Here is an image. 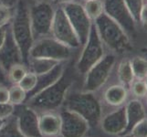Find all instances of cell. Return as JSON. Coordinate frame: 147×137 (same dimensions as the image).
<instances>
[{"label":"cell","instance_id":"1","mask_svg":"<svg viewBox=\"0 0 147 137\" xmlns=\"http://www.w3.org/2000/svg\"><path fill=\"white\" fill-rule=\"evenodd\" d=\"M71 60L70 59L68 62L62 76L57 82L28 99L25 103L36 111L38 114L46 111H53L61 107L66 95L70 89H72L75 77L78 75L75 72Z\"/></svg>","mask_w":147,"mask_h":137},{"label":"cell","instance_id":"2","mask_svg":"<svg viewBox=\"0 0 147 137\" xmlns=\"http://www.w3.org/2000/svg\"><path fill=\"white\" fill-rule=\"evenodd\" d=\"M10 28H11L14 38L21 51L24 64L27 66L29 50L34 42L29 17L28 0H18L15 7Z\"/></svg>","mask_w":147,"mask_h":137},{"label":"cell","instance_id":"3","mask_svg":"<svg viewBox=\"0 0 147 137\" xmlns=\"http://www.w3.org/2000/svg\"><path fill=\"white\" fill-rule=\"evenodd\" d=\"M93 23L104 47L108 48L111 52L123 53L131 49L129 36L120 25L105 13L101 14Z\"/></svg>","mask_w":147,"mask_h":137},{"label":"cell","instance_id":"4","mask_svg":"<svg viewBox=\"0 0 147 137\" xmlns=\"http://www.w3.org/2000/svg\"><path fill=\"white\" fill-rule=\"evenodd\" d=\"M62 106L80 114L90 125H97L101 118L100 104L93 92L70 89L66 95Z\"/></svg>","mask_w":147,"mask_h":137},{"label":"cell","instance_id":"5","mask_svg":"<svg viewBox=\"0 0 147 137\" xmlns=\"http://www.w3.org/2000/svg\"><path fill=\"white\" fill-rule=\"evenodd\" d=\"M104 48L95 25L92 22L88 38L82 47L79 57L74 63L76 73L79 76H84L88 70L104 56Z\"/></svg>","mask_w":147,"mask_h":137},{"label":"cell","instance_id":"6","mask_svg":"<svg viewBox=\"0 0 147 137\" xmlns=\"http://www.w3.org/2000/svg\"><path fill=\"white\" fill-rule=\"evenodd\" d=\"M28 7L34 40L51 36L55 5L50 1H28Z\"/></svg>","mask_w":147,"mask_h":137},{"label":"cell","instance_id":"7","mask_svg":"<svg viewBox=\"0 0 147 137\" xmlns=\"http://www.w3.org/2000/svg\"><path fill=\"white\" fill-rule=\"evenodd\" d=\"M75 51L77 50L59 42L52 36H49L34 40L28 53V59L44 58L57 61H69L72 59Z\"/></svg>","mask_w":147,"mask_h":137},{"label":"cell","instance_id":"8","mask_svg":"<svg viewBox=\"0 0 147 137\" xmlns=\"http://www.w3.org/2000/svg\"><path fill=\"white\" fill-rule=\"evenodd\" d=\"M116 61L114 53H106L99 61L90 68L83 77L82 91L94 92L106 83Z\"/></svg>","mask_w":147,"mask_h":137},{"label":"cell","instance_id":"9","mask_svg":"<svg viewBox=\"0 0 147 137\" xmlns=\"http://www.w3.org/2000/svg\"><path fill=\"white\" fill-rule=\"evenodd\" d=\"M51 36L75 50H79L82 48L77 34L74 31L61 6H56L51 26Z\"/></svg>","mask_w":147,"mask_h":137},{"label":"cell","instance_id":"10","mask_svg":"<svg viewBox=\"0 0 147 137\" xmlns=\"http://www.w3.org/2000/svg\"><path fill=\"white\" fill-rule=\"evenodd\" d=\"M59 6L62 7L82 47L88 38L92 25V21L89 18L85 12L82 3L79 1H72L59 5Z\"/></svg>","mask_w":147,"mask_h":137},{"label":"cell","instance_id":"11","mask_svg":"<svg viewBox=\"0 0 147 137\" xmlns=\"http://www.w3.org/2000/svg\"><path fill=\"white\" fill-rule=\"evenodd\" d=\"M13 115L17 126L25 137H43L39 130L38 113L26 103L15 105Z\"/></svg>","mask_w":147,"mask_h":137},{"label":"cell","instance_id":"12","mask_svg":"<svg viewBox=\"0 0 147 137\" xmlns=\"http://www.w3.org/2000/svg\"><path fill=\"white\" fill-rule=\"evenodd\" d=\"M104 13L121 27L128 36L135 32V21L131 18L123 0H102Z\"/></svg>","mask_w":147,"mask_h":137},{"label":"cell","instance_id":"13","mask_svg":"<svg viewBox=\"0 0 147 137\" xmlns=\"http://www.w3.org/2000/svg\"><path fill=\"white\" fill-rule=\"evenodd\" d=\"M59 114L61 121L59 134L61 137H84L88 133L90 124L80 114L65 108Z\"/></svg>","mask_w":147,"mask_h":137},{"label":"cell","instance_id":"14","mask_svg":"<svg viewBox=\"0 0 147 137\" xmlns=\"http://www.w3.org/2000/svg\"><path fill=\"white\" fill-rule=\"evenodd\" d=\"M19 63H24L23 57L18 45L14 38L9 24L6 39H5L4 44L0 49V66L7 73L8 70L12 66Z\"/></svg>","mask_w":147,"mask_h":137},{"label":"cell","instance_id":"15","mask_svg":"<svg viewBox=\"0 0 147 137\" xmlns=\"http://www.w3.org/2000/svg\"><path fill=\"white\" fill-rule=\"evenodd\" d=\"M69 61H60L59 63L56 65L51 70H49V72L44 73V74L38 75L36 87L30 91V92L27 93L26 101L29 98H31L32 96L38 94L41 90L47 89L48 87L51 86L52 84H54L56 82H57V80L62 76Z\"/></svg>","mask_w":147,"mask_h":137},{"label":"cell","instance_id":"16","mask_svg":"<svg viewBox=\"0 0 147 137\" xmlns=\"http://www.w3.org/2000/svg\"><path fill=\"white\" fill-rule=\"evenodd\" d=\"M127 126L125 107L109 113L101 121V128L109 134H118L125 131Z\"/></svg>","mask_w":147,"mask_h":137},{"label":"cell","instance_id":"17","mask_svg":"<svg viewBox=\"0 0 147 137\" xmlns=\"http://www.w3.org/2000/svg\"><path fill=\"white\" fill-rule=\"evenodd\" d=\"M39 130L43 137H53L59 135L61 121L59 113L46 111L38 114Z\"/></svg>","mask_w":147,"mask_h":137},{"label":"cell","instance_id":"18","mask_svg":"<svg viewBox=\"0 0 147 137\" xmlns=\"http://www.w3.org/2000/svg\"><path fill=\"white\" fill-rule=\"evenodd\" d=\"M126 110V118H127V126L125 129V134L130 133L133 128L141 121L144 118H145V111L144 106L139 101H131L128 104L125 106Z\"/></svg>","mask_w":147,"mask_h":137},{"label":"cell","instance_id":"19","mask_svg":"<svg viewBox=\"0 0 147 137\" xmlns=\"http://www.w3.org/2000/svg\"><path fill=\"white\" fill-rule=\"evenodd\" d=\"M60 61L50 59H44V58H29L27 64L28 72L35 73L37 76L44 74L49 70H51Z\"/></svg>","mask_w":147,"mask_h":137},{"label":"cell","instance_id":"20","mask_svg":"<svg viewBox=\"0 0 147 137\" xmlns=\"http://www.w3.org/2000/svg\"><path fill=\"white\" fill-rule=\"evenodd\" d=\"M126 95H127V92H126V90L123 86L113 85L106 90L104 99L106 103H108L110 105L117 106L121 104L125 101Z\"/></svg>","mask_w":147,"mask_h":137},{"label":"cell","instance_id":"21","mask_svg":"<svg viewBox=\"0 0 147 137\" xmlns=\"http://www.w3.org/2000/svg\"><path fill=\"white\" fill-rule=\"evenodd\" d=\"M82 5L87 16L92 22L104 13L102 0H87Z\"/></svg>","mask_w":147,"mask_h":137},{"label":"cell","instance_id":"22","mask_svg":"<svg viewBox=\"0 0 147 137\" xmlns=\"http://www.w3.org/2000/svg\"><path fill=\"white\" fill-rule=\"evenodd\" d=\"M134 76L131 60L128 59H123L118 67V78L120 82L124 85H130L134 80Z\"/></svg>","mask_w":147,"mask_h":137},{"label":"cell","instance_id":"23","mask_svg":"<svg viewBox=\"0 0 147 137\" xmlns=\"http://www.w3.org/2000/svg\"><path fill=\"white\" fill-rule=\"evenodd\" d=\"M28 72V67L24 63H19L12 66L7 72V77L10 84H18Z\"/></svg>","mask_w":147,"mask_h":137},{"label":"cell","instance_id":"24","mask_svg":"<svg viewBox=\"0 0 147 137\" xmlns=\"http://www.w3.org/2000/svg\"><path fill=\"white\" fill-rule=\"evenodd\" d=\"M9 103L13 105H19L26 101L27 92L18 84H12L8 87Z\"/></svg>","mask_w":147,"mask_h":137},{"label":"cell","instance_id":"25","mask_svg":"<svg viewBox=\"0 0 147 137\" xmlns=\"http://www.w3.org/2000/svg\"><path fill=\"white\" fill-rule=\"evenodd\" d=\"M12 119L7 120L6 124L0 129V137H25L19 132L17 126L16 118L12 115Z\"/></svg>","mask_w":147,"mask_h":137},{"label":"cell","instance_id":"26","mask_svg":"<svg viewBox=\"0 0 147 137\" xmlns=\"http://www.w3.org/2000/svg\"><path fill=\"white\" fill-rule=\"evenodd\" d=\"M134 75L139 79L147 77V61L141 57H134L131 60Z\"/></svg>","mask_w":147,"mask_h":137},{"label":"cell","instance_id":"27","mask_svg":"<svg viewBox=\"0 0 147 137\" xmlns=\"http://www.w3.org/2000/svg\"><path fill=\"white\" fill-rule=\"evenodd\" d=\"M123 1L135 23L139 22L141 11L144 7L143 0H123Z\"/></svg>","mask_w":147,"mask_h":137},{"label":"cell","instance_id":"28","mask_svg":"<svg viewBox=\"0 0 147 137\" xmlns=\"http://www.w3.org/2000/svg\"><path fill=\"white\" fill-rule=\"evenodd\" d=\"M36 84H37V75L31 72H28L27 74L24 76V78L18 83V85L27 93L30 92V91L36 87Z\"/></svg>","mask_w":147,"mask_h":137},{"label":"cell","instance_id":"29","mask_svg":"<svg viewBox=\"0 0 147 137\" xmlns=\"http://www.w3.org/2000/svg\"><path fill=\"white\" fill-rule=\"evenodd\" d=\"M14 11L15 8L8 7L3 4H0V28L6 27L11 23Z\"/></svg>","mask_w":147,"mask_h":137},{"label":"cell","instance_id":"30","mask_svg":"<svg viewBox=\"0 0 147 137\" xmlns=\"http://www.w3.org/2000/svg\"><path fill=\"white\" fill-rule=\"evenodd\" d=\"M131 132L133 133L131 136L134 137H147V118L139 121Z\"/></svg>","mask_w":147,"mask_h":137},{"label":"cell","instance_id":"31","mask_svg":"<svg viewBox=\"0 0 147 137\" xmlns=\"http://www.w3.org/2000/svg\"><path fill=\"white\" fill-rule=\"evenodd\" d=\"M15 111V105L10 103H0V118L7 120L11 117Z\"/></svg>","mask_w":147,"mask_h":137},{"label":"cell","instance_id":"32","mask_svg":"<svg viewBox=\"0 0 147 137\" xmlns=\"http://www.w3.org/2000/svg\"><path fill=\"white\" fill-rule=\"evenodd\" d=\"M133 90L135 95L139 96V97H144L147 94V86L146 83L143 80H138V82H134L133 86Z\"/></svg>","mask_w":147,"mask_h":137},{"label":"cell","instance_id":"33","mask_svg":"<svg viewBox=\"0 0 147 137\" xmlns=\"http://www.w3.org/2000/svg\"><path fill=\"white\" fill-rule=\"evenodd\" d=\"M9 103V90L7 86H0V103Z\"/></svg>","mask_w":147,"mask_h":137},{"label":"cell","instance_id":"34","mask_svg":"<svg viewBox=\"0 0 147 137\" xmlns=\"http://www.w3.org/2000/svg\"><path fill=\"white\" fill-rule=\"evenodd\" d=\"M2 85L10 86L11 84H10V82H9L7 72L1 67V66H0V86H2Z\"/></svg>","mask_w":147,"mask_h":137},{"label":"cell","instance_id":"35","mask_svg":"<svg viewBox=\"0 0 147 137\" xmlns=\"http://www.w3.org/2000/svg\"><path fill=\"white\" fill-rule=\"evenodd\" d=\"M140 22L144 28H147V5H144L140 15Z\"/></svg>","mask_w":147,"mask_h":137},{"label":"cell","instance_id":"36","mask_svg":"<svg viewBox=\"0 0 147 137\" xmlns=\"http://www.w3.org/2000/svg\"><path fill=\"white\" fill-rule=\"evenodd\" d=\"M8 26H9V25H7V26H6V27L0 28V49H1L2 45L4 44L5 39H6V36H7V33Z\"/></svg>","mask_w":147,"mask_h":137},{"label":"cell","instance_id":"37","mask_svg":"<svg viewBox=\"0 0 147 137\" xmlns=\"http://www.w3.org/2000/svg\"><path fill=\"white\" fill-rule=\"evenodd\" d=\"M18 0H0V4H3L8 7L15 8L17 6Z\"/></svg>","mask_w":147,"mask_h":137},{"label":"cell","instance_id":"38","mask_svg":"<svg viewBox=\"0 0 147 137\" xmlns=\"http://www.w3.org/2000/svg\"><path fill=\"white\" fill-rule=\"evenodd\" d=\"M72 1H77V0H54L53 4L55 6H59V5H63L66 3H69V2H72Z\"/></svg>","mask_w":147,"mask_h":137},{"label":"cell","instance_id":"39","mask_svg":"<svg viewBox=\"0 0 147 137\" xmlns=\"http://www.w3.org/2000/svg\"><path fill=\"white\" fill-rule=\"evenodd\" d=\"M6 121H7V120L0 118V129H1V128L3 127V126L5 125V124H6Z\"/></svg>","mask_w":147,"mask_h":137},{"label":"cell","instance_id":"40","mask_svg":"<svg viewBox=\"0 0 147 137\" xmlns=\"http://www.w3.org/2000/svg\"><path fill=\"white\" fill-rule=\"evenodd\" d=\"M28 1H35V2H37V1H49V0H28Z\"/></svg>","mask_w":147,"mask_h":137},{"label":"cell","instance_id":"41","mask_svg":"<svg viewBox=\"0 0 147 137\" xmlns=\"http://www.w3.org/2000/svg\"><path fill=\"white\" fill-rule=\"evenodd\" d=\"M49 1L51 2V3H53V2H54V0H49Z\"/></svg>","mask_w":147,"mask_h":137},{"label":"cell","instance_id":"42","mask_svg":"<svg viewBox=\"0 0 147 137\" xmlns=\"http://www.w3.org/2000/svg\"><path fill=\"white\" fill-rule=\"evenodd\" d=\"M145 83H146V86H147V77H146V82H145Z\"/></svg>","mask_w":147,"mask_h":137},{"label":"cell","instance_id":"43","mask_svg":"<svg viewBox=\"0 0 147 137\" xmlns=\"http://www.w3.org/2000/svg\"><path fill=\"white\" fill-rule=\"evenodd\" d=\"M123 137H134V136H123Z\"/></svg>","mask_w":147,"mask_h":137},{"label":"cell","instance_id":"44","mask_svg":"<svg viewBox=\"0 0 147 137\" xmlns=\"http://www.w3.org/2000/svg\"><path fill=\"white\" fill-rule=\"evenodd\" d=\"M145 51H147V49H145Z\"/></svg>","mask_w":147,"mask_h":137},{"label":"cell","instance_id":"45","mask_svg":"<svg viewBox=\"0 0 147 137\" xmlns=\"http://www.w3.org/2000/svg\"><path fill=\"white\" fill-rule=\"evenodd\" d=\"M84 1H87V0H84Z\"/></svg>","mask_w":147,"mask_h":137}]
</instances>
